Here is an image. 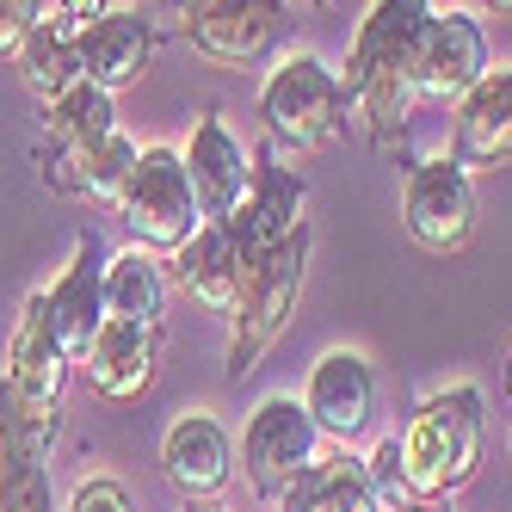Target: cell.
<instances>
[{
    "label": "cell",
    "instance_id": "obj_10",
    "mask_svg": "<svg viewBox=\"0 0 512 512\" xmlns=\"http://www.w3.org/2000/svg\"><path fill=\"white\" fill-rule=\"evenodd\" d=\"M303 198H309V186H303V173H297V167H284L272 149L253 155L247 198H241V210L229 216V235H235L241 266L266 260L278 241H290V235L303 229Z\"/></svg>",
    "mask_w": 512,
    "mask_h": 512
},
{
    "label": "cell",
    "instance_id": "obj_11",
    "mask_svg": "<svg viewBox=\"0 0 512 512\" xmlns=\"http://www.w3.org/2000/svg\"><path fill=\"white\" fill-rule=\"evenodd\" d=\"M488 75V31L475 13H432L414 44V93L457 105L475 81Z\"/></svg>",
    "mask_w": 512,
    "mask_h": 512
},
{
    "label": "cell",
    "instance_id": "obj_3",
    "mask_svg": "<svg viewBox=\"0 0 512 512\" xmlns=\"http://www.w3.org/2000/svg\"><path fill=\"white\" fill-rule=\"evenodd\" d=\"M260 118H266L272 149H290V155H309L321 142H334V130L346 124L340 68H327L315 50H290L260 87Z\"/></svg>",
    "mask_w": 512,
    "mask_h": 512
},
{
    "label": "cell",
    "instance_id": "obj_32",
    "mask_svg": "<svg viewBox=\"0 0 512 512\" xmlns=\"http://www.w3.org/2000/svg\"><path fill=\"white\" fill-rule=\"evenodd\" d=\"M482 7H488L494 19H512V0H482Z\"/></svg>",
    "mask_w": 512,
    "mask_h": 512
},
{
    "label": "cell",
    "instance_id": "obj_28",
    "mask_svg": "<svg viewBox=\"0 0 512 512\" xmlns=\"http://www.w3.org/2000/svg\"><path fill=\"white\" fill-rule=\"evenodd\" d=\"M62 512H136V500H130V488L118 475H87V482H75V494H68Z\"/></svg>",
    "mask_w": 512,
    "mask_h": 512
},
{
    "label": "cell",
    "instance_id": "obj_25",
    "mask_svg": "<svg viewBox=\"0 0 512 512\" xmlns=\"http://www.w3.org/2000/svg\"><path fill=\"white\" fill-rule=\"evenodd\" d=\"M414 68L408 62H389V68H377V75H364L352 93H346V105L358 112V124H364V136L377 142V149H395L401 136H408V112H414Z\"/></svg>",
    "mask_w": 512,
    "mask_h": 512
},
{
    "label": "cell",
    "instance_id": "obj_36",
    "mask_svg": "<svg viewBox=\"0 0 512 512\" xmlns=\"http://www.w3.org/2000/svg\"><path fill=\"white\" fill-rule=\"evenodd\" d=\"M321 7H334V0H321Z\"/></svg>",
    "mask_w": 512,
    "mask_h": 512
},
{
    "label": "cell",
    "instance_id": "obj_9",
    "mask_svg": "<svg viewBox=\"0 0 512 512\" xmlns=\"http://www.w3.org/2000/svg\"><path fill=\"white\" fill-rule=\"evenodd\" d=\"M161 50V25L142 7H99L93 19H81L75 31V56H81V81L124 93L149 75V62Z\"/></svg>",
    "mask_w": 512,
    "mask_h": 512
},
{
    "label": "cell",
    "instance_id": "obj_20",
    "mask_svg": "<svg viewBox=\"0 0 512 512\" xmlns=\"http://www.w3.org/2000/svg\"><path fill=\"white\" fill-rule=\"evenodd\" d=\"M426 19H432V0H377V7L358 19V31H352L340 87L352 93L364 75H377V68H389V62H408L414 68V44H420Z\"/></svg>",
    "mask_w": 512,
    "mask_h": 512
},
{
    "label": "cell",
    "instance_id": "obj_14",
    "mask_svg": "<svg viewBox=\"0 0 512 512\" xmlns=\"http://www.w3.org/2000/svg\"><path fill=\"white\" fill-rule=\"evenodd\" d=\"M161 475L186 500H216L235 482V438H229V426L216 414H204V408H186L161 432Z\"/></svg>",
    "mask_w": 512,
    "mask_h": 512
},
{
    "label": "cell",
    "instance_id": "obj_31",
    "mask_svg": "<svg viewBox=\"0 0 512 512\" xmlns=\"http://www.w3.org/2000/svg\"><path fill=\"white\" fill-rule=\"evenodd\" d=\"M401 512H451V506H445V500H420V494H414V500L401 506Z\"/></svg>",
    "mask_w": 512,
    "mask_h": 512
},
{
    "label": "cell",
    "instance_id": "obj_24",
    "mask_svg": "<svg viewBox=\"0 0 512 512\" xmlns=\"http://www.w3.org/2000/svg\"><path fill=\"white\" fill-rule=\"evenodd\" d=\"M75 31H81V19H38L31 25V38L19 44V81L31 87V99L38 105H50V99H62L68 87L81 81V56H75Z\"/></svg>",
    "mask_w": 512,
    "mask_h": 512
},
{
    "label": "cell",
    "instance_id": "obj_8",
    "mask_svg": "<svg viewBox=\"0 0 512 512\" xmlns=\"http://www.w3.org/2000/svg\"><path fill=\"white\" fill-rule=\"evenodd\" d=\"M284 13H290V0H192V7L179 13V31H186V44L204 62L247 68L278 44Z\"/></svg>",
    "mask_w": 512,
    "mask_h": 512
},
{
    "label": "cell",
    "instance_id": "obj_21",
    "mask_svg": "<svg viewBox=\"0 0 512 512\" xmlns=\"http://www.w3.org/2000/svg\"><path fill=\"white\" fill-rule=\"evenodd\" d=\"M136 155H142V149H136L124 130L99 136V142H75V149H50V155H44V186L68 192V198L118 204V192H124Z\"/></svg>",
    "mask_w": 512,
    "mask_h": 512
},
{
    "label": "cell",
    "instance_id": "obj_23",
    "mask_svg": "<svg viewBox=\"0 0 512 512\" xmlns=\"http://www.w3.org/2000/svg\"><path fill=\"white\" fill-rule=\"evenodd\" d=\"M167 260L149 247H124L105 260V321H136V327H161L167 315Z\"/></svg>",
    "mask_w": 512,
    "mask_h": 512
},
{
    "label": "cell",
    "instance_id": "obj_34",
    "mask_svg": "<svg viewBox=\"0 0 512 512\" xmlns=\"http://www.w3.org/2000/svg\"><path fill=\"white\" fill-rule=\"evenodd\" d=\"M167 7H173V19H179V13H186V7H192V0H167Z\"/></svg>",
    "mask_w": 512,
    "mask_h": 512
},
{
    "label": "cell",
    "instance_id": "obj_29",
    "mask_svg": "<svg viewBox=\"0 0 512 512\" xmlns=\"http://www.w3.org/2000/svg\"><path fill=\"white\" fill-rule=\"evenodd\" d=\"M38 19H44V0H0V56H19Z\"/></svg>",
    "mask_w": 512,
    "mask_h": 512
},
{
    "label": "cell",
    "instance_id": "obj_27",
    "mask_svg": "<svg viewBox=\"0 0 512 512\" xmlns=\"http://www.w3.org/2000/svg\"><path fill=\"white\" fill-rule=\"evenodd\" d=\"M364 475H371V494H377V506L383 512H401L414 494H408V475H401V445L395 438H383V445L364 457Z\"/></svg>",
    "mask_w": 512,
    "mask_h": 512
},
{
    "label": "cell",
    "instance_id": "obj_30",
    "mask_svg": "<svg viewBox=\"0 0 512 512\" xmlns=\"http://www.w3.org/2000/svg\"><path fill=\"white\" fill-rule=\"evenodd\" d=\"M99 7H105V0H56V13H62V19H93Z\"/></svg>",
    "mask_w": 512,
    "mask_h": 512
},
{
    "label": "cell",
    "instance_id": "obj_2",
    "mask_svg": "<svg viewBox=\"0 0 512 512\" xmlns=\"http://www.w3.org/2000/svg\"><path fill=\"white\" fill-rule=\"evenodd\" d=\"M309 223L278 241L266 260H253L247 278H241V303L229 315V383H247L260 371V358L278 346V334L297 315V297H303V278H309Z\"/></svg>",
    "mask_w": 512,
    "mask_h": 512
},
{
    "label": "cell",
    "instance_id": "obj_4",
    "mask_svg": "<svg viewBox=\"0 0 512 512\" xmlns=\"http://www.w3.org/2000/svg\"><path fill=\"white\" fill-rule=\"evenodd\" d=\"M118 216H124L130 241L161 253V260L198 235L204 210H198V192H192V173H186V161H179V149L149 142V149L136 155L124 192H118Z\"/></svg>",
    "mask_w": 512,
    "mask_h": 512
},
{
    "label": "cell",
    "instance_id": "obj_1",
    "mask_svg": "<svg viewBox=\"0 0 512 512\" xmlns=\"http://www.w3.org/2000/svg\"><path fill=\"white\" fill-rule=\"evenodd\" d=\"M482 438H488V414H482V389L475 383H451V389L426 395L395 438L408 494L420 500L457 494L475 475V463H482Z\"/></svg>",
    "mask_w": 512,
    "mask_h": 512
},
{
    "label": "cell",
    "instance_id": "obj_35",
    "mask_svg": "<svg viewBox=\"0 0 512 512\" xmlns=\"http://www.w3.org/2000/svg\"><path fill=\"white\" fill-rule=\"evenodd\" d=\"M506 395H512V364H506Z\"/></svg>",
    "mask_w": 512,
    "mask_h": 512
},
{
    "label": "cell",
    "instance_id": "obj_19",
    "mask_svg": "<svg viewBox=\"0 0 512 512\" xmlns=\"http://www.w3.org/2000/svg\"><path fill=\"white\" fill-rule=\"evenodd\" d=\"M81 371L93 395L105 401H136L161 371V327H136V321H105L93 352L81 358Z\"/></svg>",
    "mask_w": 512,
    "mask_h": 512
},
{
    "label": "cell",
    "instance_id": "obj_13",
    "mask_svg": "<svg viewBox=\"0 0 512 512\" xmlns=\"http://www.w3.org/2000/svg\"><path fill=\"white\" fill-rule=\"evenodd\" d=\"M105 241L99 229H81L75 235V260L62 266V278L44 290V303H50V327H56V340L68 358H87L93 340H99V327H105Z\"/></svg>",
    "mask_w": 512,
    "mask_h": 512
},
{
    "label": "cell",
    "instance_id": "obj_26",
    "mask_svg": "<svg viewBox=\"0 0 512 512\" xmlns=\"http://www.w3.org/2000/svg\"><path fill=\"white\" fill-rule=\"evenodd\" d=\"M44 130H50V149H75V142H99L124 130L118 124V93H105L93 81H75L62 99L44 105Z\"/></svg>",
    "mask_w": 512,
    "mask_h": 512
},
{
    "label": "cell",
    "instance_id": "obj_5",
    "mask_svg": "<svg viewBox=\"0 0 512 512\" xmlns=\"http://www.w3.org/2000/svg\"><path fill=\"white\" fill-rule=\"evenodd\" d=\"M401 229L420 253H463L475 235V179L451 155H426L401 173Z\"/></svg>",
    "mask_w": 512,
    "mask_h": 512
},
{
    "label": "cell",
    "instance_id": "obj_7",
    "mask_svg": "<svg viewBox=\"0 0 512 512\" xmlns=\"http://www.w3.org/2000/svg\"><path fill=\"white\" fill-rule=\"evenodd\" d=\"M315 457H321V432H315V420H309V408H303L297 395H266L260 408L247 414L235 463L247 469V488L253 494L278 500Z\"/></svg>",
    "mask_w": 512,
    "mask_h": 512
},
{
    "label": "cell",
    "instance_id": "obj_33",
    "mask_svg": "<svg viewBox=\"0 0 512 512\" xmlns=\"http://www.w3.org/2000/svg\"><path fill=\"white\" fill-rule=\"evenodd\" d=\"M186 512H223L216 500H186Z\"/></svg>",
    "mask_w": 512,
    "mask_h": 512
},
{
    "label": "cell",
    "instance_id": "obj_6",
    "mask_svg": "<svg viewBox=\"0 0 512 512\" xmlns=\"http://www.w3.org/2000/svg\"><path fill=\"white\" fill-rule=\"evenodd\" d=\"M68 358L62 340H56V327H50V303H44V290H31L19 321H13V340H7V371H0V389L13 395V408L31 420V426H44L56 432L62 420V383H68Z\"/></svg>",
    "mask_w": 512,
    "mask_h": 512
},
{
    "label": "cell",
    "instance_id": "obj_16",
    "mask_svg": "<svg viewBox=\"0 0 512 512\" xmlns=\"http://www.w3.org/2000/svg\"><path fill=\"white\" fill-rule=\"evenodd\" d=\"M451 161L457 167H512V68H488L451 112Z\"/></svg>",
    "mask_w": 512,
    "mask_h": 512
},
{
    "label": "cell",
    "instance_id": "obj_17",
    "mask_svg": "<svg viewBox=\"0 0 512 512\" xmlns=\"http://www.w3.org/2000/svg\"><path fill=\"white\" fill-rule=\"evenodd\" d=\"M50 445L56 432L31 426L0 389V512H62L50 488Z\"/></svg>",
    "mask_w": 512,
    "mask_h": 512
},
{
    "label": "cell",
    "instance_id": "obj_22",
    "mask_svg": "<svg viewBox=\"0 0 512 512\" xmlns=\"http://www.w3.org/2000/svg\"><path fill=\"white\" fill-rule=\"evenodd\" d=\"M278 512H383L371 494V475H364V457H352L346 445L334 457H315L297 482L278 494Z\"/></svg>",
    "mask_w": 512,
    "mask_h": 512
},
{
    "label": "cell",
    "instance_id": "obj_15",
    "mask_svg": "<svg viewBox=\"0 0 512 512\" xmlns=\"http://www.w3.org/2000/svg\"><path fill=\"white\" fill-rule=\"evenodd\" d=\"M192 173V192H198V210L204 223H229L247 198V179H253V155L235 142V130L223 124V112H204L186 136V149H179Z\"/></svg>",
    "mask_w": 512,
    "mask_h": 512
},
{
    "label": "cell",
    "instance_id": "obj_12",
    "mask_svg": "<svg viewBox=\"0 0 512 512\" xmlns=\"http://www.w3.org/2000/svg\"><path fill=\"white\" fill-rule=\"evenodd\" d=\"M303 408H309L321 438L352 445V438L371 426V414H377V371H371V358L352 352V346L321 352L309 383H303Z\"/></svg>",
    "mask_w": 512,
    "mask_h": 512
},
{
    "label": "cell",
    "instance_id": "obj_18",
    "mask_svg": "<svg viewBox=\"0 0 512 512\" xmlns=\"http://www.w3.org/2000/svg\"><path fill=\"white\" fill-rule=\"evenodd\" d=\"M241 278H247V266H241V253H235L229 223H198V235L186 247L167 253V284H179L198 309L223 315V321L241 303Z\"/></svg>",
    "mask_w": 512,
    "mask_h": 512
}]
</instances>
